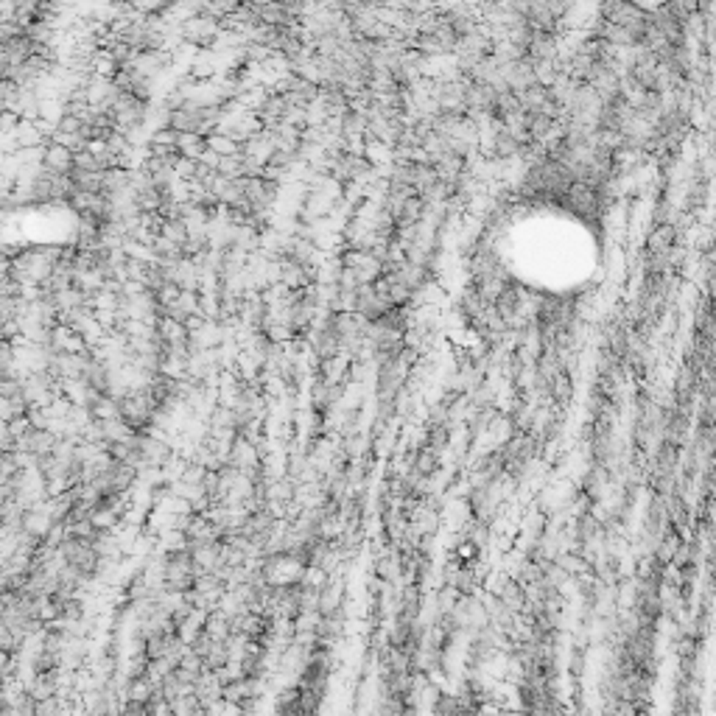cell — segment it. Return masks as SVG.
<instances>
[{
    "label": "cell",
    "mask_w": 716,
    "mask_h": 716,
    "mask_svg": "<svg viewBox=\"0 0 716 716\" xmlns=\"http://www.w3.org/2000/svg\"><path fill=\"white\" fill-rule=\"evenodd\" d=\"M434 468H437L434 451H423V453L417 456V470H420V473H434Z\"/></svg>",
    "instance_id": "cell-1"
},
{
    "label": "cell",
    "mask_w": 716,
    "mask_h": 716,
    "mask_svg": "<svg viewBox=\"0 0 716 716\" xmlns=\"http://www.w3.org/2000/svg\"><path fill=\"white\" fill-rule=\"evenodd\" d=\"M554 395L563 398V400H568L571 387H568V378H565V375H557V378H554Z\"/></svg>",
    "instance_id": "cell-2"
}]
</instances>
